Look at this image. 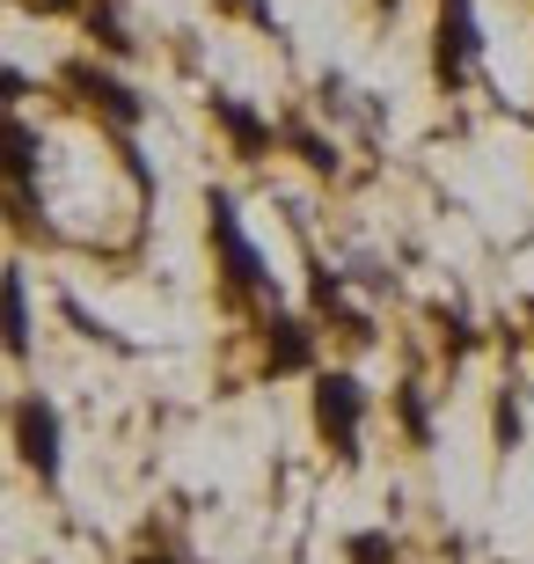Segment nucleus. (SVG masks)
Masks as SVG:
<instances>
[{
  "instance_id": "nucleus-1",
  "label": "nucleus",
  "mask_w": 534,
  "mask_h": 564,
  "mask_svg": "<svg viewBox=\"0 0 534 564\" xmlns=\"http://www.w3.org/2000/svg\"><path fill=\"white\" fill-rule=\"evenodd\" d=\"M206 235H212V264H220L227 301H249V308H279V279H271L264 250L249 242L242 206L227 191H206Z\"/></svg>"
},
{
  "instance_id": "nucleus-2",
  "label": "nucleus",
  "mask_w": 534,
  "mask_h": 564,
  "mask_svg": "<svg viewBox=\"0 0 534 564\" xmlns=\"http://www.w3.org/2000/svg\"><path fill=\"white\" fill-rule=\"evenodd\" d=\"M367 381L351 367H315V389H308V419H315V440H323L337 462H359V440H367Z\"/></svg>"
},
{
  "instance_id": "nucleus-3",
  "label": "nucleus",
  "mask_w": 534,
  "mask_h": 564,
  "mask_svg": "<svg viewBox=\"0 0 534 564\" xmlns=\"http://www.w3.org/2000/svg\"><path fill=\"white\" fill-rule=\"evenodd\" d=\"M8 440H15L22 469H30L44 491H59V477H66V419H59V403L37 397V389H22L15 411H8Z\"/></svg>"
},
{
  "instance_id": "nucleus-4",
  "label": "nucleus",
  "mask_w": 534,
  "mask_h": 564,
  "mask_svg": "<svg viewBox=\"0 0 534 564\" xmlns=\"http://www.w3.org/2000/svg\"><path fill=\"white\" fill-rule=\"evenodd\" d=\"M59 82L74 88V96H81V104L96 110V118H103V126L118 132V140H132V132L146 126V96H140L132 82H124L118 66H103V59H74V66L59 74Z\"/></svg>"
},
{
  "instance_id": "nucleus-5",
  "label": "nucleus",
  "mask_w": 534,
  "mask_h": 564,
  "mask_svg": "<svg viewBox=\"0 0 534 564\" xmlns=\"http://www.w3.org/2000/svg\"><path fill=\"white\" fill-rule=\"evenodd\" d=\"M483 59V22H476V0H439V30H432V82L461 88Z\"/></svg>"
},
{
  "instance_id": "nucleus-6",
  "label": "nucleus",
  "mask_w": 534,
  "mask_h": 564,
  "mask_svg": "<svg viewBox=\"0 0 534 564\" xmlns=\"http://www.w3.org/2000/svg\"><path fill=\"white\" fill-rule=\"evenodd\" d=\"M315 367V323L271 308L264 315V375H308Z\"/></svg>"
},
{
  "instance_id": "nucleus-7",
  "label": "nucleus",
  "mask_w": 534,
  "mask_h": 564,
  "mask_svg": "<svg viewBox=\"0 0 534 564\" xmlns=\"http://www.w3.org/2000/svg\"><path fill=\"white\" fill-rule=\"evenodd\" d=\"M212 126L227 132V147H235L242 162H264L271 147H279V126H271L264 110H249L242 96H212Z\"/></svg>"
},
{
  "instance_id": "nucleus-8",
  "label": "nucleus",
  "mask_w": 534,
  "mask_h": 564,
  "mask_svg": "<svg viewBox=\"0 0 534 564\" xmlns=\"http://www.w3.org/2000/svg\"><path fill=\"white\" fill-rule=\"evenodd\" d=\"M30 330H37V323H30V279H22V264H0V352L15 359V367L37 352Z\"/></svg>"
},
{
  "instance_id": "nucleus-9",
  "label": "nucleus",
  "mask_w": 534,
  "mask_h": 564,
  "mask_svg": "<svg viewBox=\"0 0 534 564\" xmlns=\"http://www.w3.org/2000/svg\"><path fill=\"white\" fill-rule=\"evenodd\" d=\"M395 425L411 433V447H432V403H425V389H417V381H403V389H395Z\"/></svg>"
},
{
  "instance_id": "nucleus-10",
  "label": "nucleus",
  "mask_w": 534,
  "mask_h": 564,
  "mask_svg": "<svg viewBox=\"0 0 534 564\" xmlns=\"http://www.w3.org/2000/svg\"><path fill=\"white\" fill-rule=\"evenodd\" d=\"M345 564H403V543L389 528H359V535H345Z\"/></svg>"
},
{
  "instance_id": "nucleus-11",
  "label": "nucleus",
  "mask_w": 534,
  "mask_h": 564,
  "mask_svg": "<svg viewBox=\"0 0 534 564\" xmlns=\"http://www.w3.org/2000/svg\"><path fill=\"white\" fill-rule=\"evenodd\" d=\"M279 140H286L293 154H301V162L315 169V176H337V147H329L323 132H308V126H279Z\"/></svg>"
},
{
  "instance_id": "nucleus-12",
  "label": "nucleus",
  "mask_w": 534,
  "mask_h": 564,
  "mask_svg": "<svg viewBox=\"0 0 534 564\" xmlns=\"http://www.w3.org/2000/svg\"><path fill=\"white\" fill-rule=\"evenodd\" d=\"M498 447H505V455L520 447V397L513 389H498Z\"/></svg>"
},
{
  "instance_id": "nucleus-13",
  "label": "nucleus",
  "mask_w": 534,
  "mask_h": 564,
  "mask_svg": "<svg viewBox=\"0 0 534 564\" xmlns=\"http://www.w3.org/2000/svg\"><path fill=\"white\" fill-rule=\"evenodd\" d=\"M22 96H30V74L22 66H0V118H15Z\"/></svg>"
},
{
  "instance_id": "nucleus-14",
  "label": "nucleus",
  "mask_w": 534,
  "mask_h": 564,
  "mask_svg": "<svg viewBox=\"0 0 534 564\" xmlns=\"http://www.w3.org/2000/svg\"><path fill=\"white\" fill-rule=\"evenodd\" d=\"M22 8H30V15H81L88 0H22Z\"/></svg>"
},
{
  "instance_id": "nucleus-15",
  "label": "nucleus",
  "mask_w": 534,
  "mask_h": 564,
  "mask_svg": "<svg viewBox=\"0 0 534 564\" xmlns=\"http://www.w3.org/2000/svg\"><path fill=\"white\" fill-rule=\"evenodd\" d=\"M132 564H190V557H184V550H140Z\"/></svg>"
},
{
  "instance_id": "nucleus-16",
  "label": "nucleus",
  "mask_w": 534,
  "mask_h": 564,
  "mask_svg": "<svg viewBox=\"0 0 534 564\" xmlns=\"http://www.w3.org/2000/svg\"><path fill=\"white\" fill-rule=\"evenodd\" d=\"M527 337H534V293H527Z\"/></svg>"
}]
</instances>
